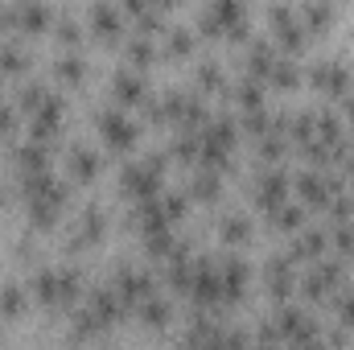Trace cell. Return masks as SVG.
<instances>
[{"mask_svg": "<svg viewBox=\"0 0 354 350\" xmlns=\"http://www.w3.org/2000/svg\"><path fill=\"white\" fill-rule=\"evenodd\" d=\"M202 25L210 33H231V37H243L248 33V8L235 4V0H218L210 8H202Z\"/></svg>", "mask_w": 354, "mask_h": 350, "instance_id": "obj_1", "label": "cell"}, {"mask_svg": "<svg viewBox=\"0 0 354 350\" xmlns=\"http://www.w3.org/2000/svg\"><path fill=\"white\" fill-rule=\"evenodd\" d=\"M99 132H103L115 149H124V145L136 140V124H132L120 107H103V111H99Z\"/></svg>", "mask_w": 354, "mask_h": 350, "instance_id": "obj_2", "label": "cell"}, {"mask_svg": "<svg viewBox=\"0 0 354 350\" xmlns=\"http://www.w3.org/2000/svg\"><path fill=\"white\" fill-rule=\"evenodd\" d=\"M268 17H272V29H276V37H280V46H284V50H297V46L305 42V25H301V17H297L292 8L276 4Z\"/></svg>", "mask_w": 354, "mask_h": 350, "instance_id": "obj_3", "label": "cell"}, {"mask_svg": "<svg viewBox=\"0 0 354 350\" xmlns=\"http://www.w3.org/2000/svg\"><path fill=\"white\" fill-rule=\"evenodd\" d=\"M313 83L326 95H342L346 83H351V75H346V66L338 58H322V62H313Z\"/></svg>", "mask_w": 354, "mask_h": 350, "instance_id": "obj_4", "label": "cell"}, {"mask_svg": "<svg viewBox=\"0 0 354 350\" xmlns=\"http://www.w3.org/2000/svg\"><path fill=\"white\" fill-rule=\"evenodd\" d=\"M284 198H288V177L280 174V169L260 177V206H264V210H272V214H276V210L284 206Z\"/></svg>", "mask_w": 354, "mask_h": 350, "instance_id": "obj_5", "label": "cell"}, {"mask_svg": "<svg viewBox=\"0 0 354 350\" xmlns=\"http://www.w3.org/2000/svg\"><path fill=\"white\" fill-rule=\"evenodd\" d=\"M272 66H276V46L272 42H256L252 46V54H248V79H264V75H272Z\"/></svg>", "mask_w": 354, "mask_h": 350, "instance_id": "obj_6", "label": "cell"}, {"mask_svg": "<svg viewBox=\"0 0 354 350\" xmlns=\"http://www.w3.org/2000/svg\"><path fill=\"white\" fill-rule=\"evenodd\" d=\"M111 87H115V95H120L124 103H145V79H140L136 71H120V75L111 79Z\"/></svg>", "mask_w": 354, "mask_h": 350, "instance_id": "obj_7", "label": "cell"}, {"mask_svg": "<svg viewBox=\"0 0 354 350\" xmlns=\"http://www.w3.org/2000/svg\"><path fill=\"white\" fill-rule=\"evenodd\" d=\"M91 21H95V29H99L103 37H115L120 25H124L120 8H111V4H95V8H91Z\"/></svg>", "mask_w": 354, "mask_h": 350, "instance_id": "obj_8", "label": "cell"}, {"mask_svg": "<svg viewBox=\"0 0 354 350\" xmlns=\"http://www.w3.org/2000/svg\"><path fill=\"white\" fill-rule=\"evenodd\" d=\"M268 284H272V293H276L280 301L292 293V268H288V260H272L268 264Z\"/></svg>", "mask_w": 354, "mask_h": 350, "instance_id": "obj_9", "label": "cell"}, {"mask_svg": "<svg viewBox=\"0 0 354 350\" xmlns=\"http://www.w3.org/2000/svg\"><path fill=\"white\" fill-rule=\"evenodd\" d=\"M297 185H301V198H305V202H313V206L330 198V181H326L322 174H301Z\"/></svg>", "mask_w": 354, "mask_h": 350, "instance_id": "obj_10", "label": "cell"}, {"mask_svg": "<svg viewBox=\"0 0 354 350\" xmlns=\"http://www.w3.org/2000/svg\"><path fill=\"white\" fill-rule=\"evenodd\" d=\"M322 248H326V235H322V231H305V235L292 243V260H317Z\"/></svg>", "mask_w": 354, "mask_h": 350, "instance_id": "obj_11", "label": "cell"}, {"mask_svg": "<svg viewBox=\"0 0 354 350\" xmlns=\"http://www.w3.org/2000/svg\"><path fill=\"white\" fill-rule=\"evenodd\" d=\"M21 66H25V46L12 42V37H4V42H0V75H12V71H21Z\"/></svg>", "mask_w": 354, "mask_h": 350, "instance_id": "obj_12", "label": "cell"}, {"mask_svg": "<svg viewBox=\"0 0 354 350\" xmlns=\"http://www.w3.org/2000/svg\"><path fill=\"white\" fill-rule=\"evenodd\" d=\"M95 169H99V157L91 153L87 145H79V149L71 153V174H75V177H83V181H87V177H95Z\"/></svg>", "mask_w": 354, "mask_h": 350, "instance_id": "obj_13", "label": "cell"}, {"mask_svg": "<svg viewBox=\"0 0 354 350\" xmlns=\"http://www.w3.org/2000/svg\"><path fill=\"white\" fill-rule=\"evenodd\" d=\"M297 17H301L305 29H326V25L334 21V8H330V4H305Z\"/></svg>", "mask_w": 354, "mask_h": 350, "instance_id": "obj_14", "label": "cell"}, {"mask_svg": "<svg viewBox=\"0 0 354 350\" xmlns=\"http://www.w3.org/2000/svg\"><path fill=\"white\" fill-rule=\"evenodd\" d=\"M235 99H239V107H243V111L264 107V91H260V83H256V79H248V75H243V83L235 87Z\"/></svg>", "mask_w": 354, "mask_h": 350, "instance_id": "obj_15", "label": "cell"}, {"mask_svg": "<svg viewBox=\"0 0 354 350\" xmlns=\"http://www.w3.org/2000/svg\"><path fill=\"white\" fill-rule=\"evenodd\" d=\"M272 79H276V87H297V62L288 58V54H276V66H272Z\"/></svg>", "mask_w": 354, "mask_h": 350, "instance_id": "obj_16", "label": "cell"}, {"mask_svg": "<svg viewBox=\"0 0 354 350\" xmlns=\"http://www.w3.org/2000/svg\"><path fill=\"white\" fill-rule=\"evenodd\" d=\"M243 132H252V136H260V140H264L268 132H272V116H268L264 107H256V111H243Z\"/></svg>", "mask_w": 354, "mask_h": 350, "instance_id": "obj_17", "label": "cell"}, {"mask_svg": "<svg viewBox=\"0 0 354 350\" xmlns=\"http://www.w3.org/2000/svg\"><path fill=\"white\" fill-rule=\"evenodd\" d=\"M33 288H37V297H41V301H58V272L41 268V272L33 276Z\"/></svg>", "mask_w": 354, "mask_h": 350, "instance_id": "obj_18", "label": "cell"}, {"mask_svg": "<svg viewBox=\"0 0 354 350\" xmlns=\"http://www.w3.org/2000/svg\"><path fill=\"white\" fill-rule=\"evenodd\" d=\"M79 231H83V239H99V231H103V210H99V206H87V210H83Z\"/></svg>", "mask_w": 354, "mask_h": 350, "instance_id": "obj_19", "label": "cell"}, {"mask_svg": "<svg viewBox=\"0 0 354 350\" xmlns=\"http://www.w3.org/2000/svg\"><path fill=\"white\" fill-rule=\"evenodd\" d=\"M194 194H198V198H206V202H210V198H218V174L202 169V174L194 177Z\"/></svg>", "mask_w": 354, "mask_h": 350, "instance_id": "obj_20", "label": "cell"}, {"mask_svg": "<svg viewBox=\"0 0 354 350\" xmlns=\"http://www.w3.org/2000/svg\"><path fill=\"white\" fill-rule=\"evenodd\" d=\"M140 309H145V317H149L153 326H165V322H169V305H165V301H161L157 293H153V297H149V301H145Z\"/></svg>", "mask_w": 354, "mask_h": 350, "instance_id": "obj_21", "label": "cell"}, {"mask_svg": "<svg viewBox=\"0 0 354 350\" xmlns=\"http://www.w3.org/2000/svg\"><path fill=\"white\" fill-rule=\"evenodd\" d=\"M46 99H50V91L41 87V83H29V87L21 91V107H29V111H41Z\"/></svg>", "mask_w": 354, "mask_h": 350, "instance_id": "obj_22", "label": "cell"}, {"mask_svg": "<svg viewBox=\"0 0 354 350\" xmlns=\"http://www.w3.org/2000/svg\"><path fill=\"white\" fill-rule=\"evenodd\" d=\"M21 305H25V293H21L17 284H4V288H0V309H4V313H17Z\"/></svg>", "mask_w": 354, "mask_h": 350, "instance_id": "obj_23", "label": "cell"}, {"mask_svg": "<svg viewBox=\"0 0 354 350\" xmlns=\"http://www.w3.org/2000/svg\"><path fill=\"white\" fill-rule=\"evenodd\" d=\"M169 46H174V54H189V46H194V29L174 25V29H169Z\"/></svg>", "mask_w": 354, "mask_h": 350, "instance_id": "obj_24", "label": "cell"}, {"mask_svg": "<svg viewBox=\"0 0 354 350\" xmlns=\"http://www.w3.org/2000/svg\"><path fill=\"white\" fill-rule=\"evenodd\" d=\"M198 83L210 87V91H223V71H218L214 62H202V66H198Z\"/></svg>", "mask_w": 354, "mask_h": 350, "instance_id": "obj_25", "label": "cell"}, {"mask_svg": "<svg viewBox=\"0 0 354 350\" xmlns=\"http://www.w3.org/2000/svg\"><path fill=\"white\" fill-rule=\"evenodd\" d=\"M128 58H132V62H149V58H153V42H149V37H132V42H128Z\"/></svg>", "mask_w": 354, "mask_h": 350, "instance_id": "obj_26", "label": "cell"}, {"mask_svg": "<svg viewBox=\"0 0 354 350\" xmlns=\"http://www.w3.org/2000/svg\"><path fill=\"white\" fill-rule=\"evenodd\" d=\"M223 235H227L231 243H239V239H248V219H239V214H231V219L223 223Z\"/></svg>", "mask_w": 354, "mask_h": 350, "instance_id": "obj_27", "label": "cell"}, {"mask_svg": "<svg viewBox=\"0 0 354 350\" xmlns=\"http://www.w3.org/2000/svg\"><path fill=\"white\" fill-rule=\"evenodd\" d=\"M58 75H62V79L83 75V58H79V54H62V58H58Z\"/></svg>", "mask_w": 354, "mask_h": 350, "instance_id": "obj_28", "label": "cell"}, {"mask_svg": "<svg viewBox=\"0 0 354 350\" xmlns=\"http://www.w3.org/2000/svg\"><path fill=\"white\" fill-rule=\"evenodd\" d=\"M276 219H280V227H288V231H297V227H301V210H297V206H280V210H276Z\"/></svg>", "mask_w": 354, "mask_h": 350, "instance_id": "obj_29", "label": "cell"}, {"mask_svg": "<svg viewBox=\"0 0 354 350\" xmlns=\"http://www.w3.org/2000/svg\"><path fill=\"white\" fill-rule=\"evenodd\" d=\"M12 128H17V111H12V107L0 99V136H8Z\"/></svg>", "mask_w": 354, "mask_h": 350, "instance_id": "obj_30", "label": "cell"}, {"mask_svg": "<svg viewBox=\"0 0 354 350\" xmlns=\"http://www.w3.org/2000/svg\"><path fill=\"white\" fill-rule=\"evenodd\" d=\"M58 37H62V42H79V25H75V17H62V21H58Z\"/></svg>", "mask_w": 354, "mask_h": 350, "instance_id": "obj_31", "label": "cell"}, {"mask_svg": "<svg viewBox=\"0 0 354 350\" xmlns=\"http://www.w3.org/2000/svg\"><path fill=\"white\" fill-rule=\"evenodd\" d=\"M338 248H342V252H354V223H346V227L338 231Z\"/></svg>", "mask_w": 354, "mask_h": 350, "instance_id": "obj_32", "label": "cell"}]
</instances>
